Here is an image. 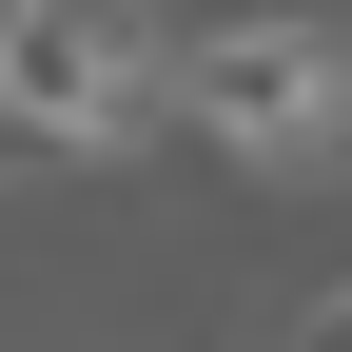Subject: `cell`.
Returning <instances> with one entry per match:
<instances>
[{
	"label": "cell",
	"mask_w": 352,
	"mask_h": 352,
	"mask_svg": "<svg viewBox=\"0 0 352 352\" xmlns=\"http://www.w3.org/2000/svg\"><path fill=\"white\" fill-rule=\"evenodd\" d=\"M0 138L20 157H138L157 138V39L118 0H0Z\"/></svg>",
	"instance_id": "obj_2"
},
{
	"label": "cell",
	"mask_w": 352,
	"mask_h": 352,
	"mask_svg": "<svg viewBox=\"0 0 352 352\" xmlns=\"http://www.w3.org/2000/svg\"><path fill=\"white\" fill-rule=\"evenodd\" d=\"M294 352H333V294H314V314H294Z\"/></svg>",
	"instance_id": "obj_3"
},
{
	"label": "cell",
	"mask_w": 352,
	"mask_h": 352,
	"mask_svg": "<svg viewBox=\"0 0 352 352\" xmlns=\"http://www.w3.org/2000/svg\"><path fill=\"white\" fill-rule=\"evenodd\" d=\"M157 118H196L235 176H333V118H352V39L314 0H254V20H196L157 59Z\"/></svg>",
	"instance_id": "obj_1"
}]
</instances>
